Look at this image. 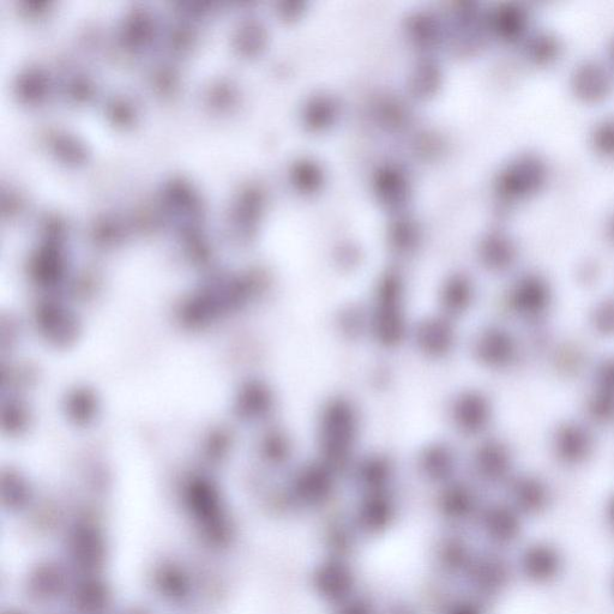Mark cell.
Here are the masks:
<instances>
[{
    "label": "cell",
    "instance_id": "8",
    "mask_svg": "<svg viewBox=\"0 0 614 614\" xmlns=\"http://www.w3.org/2000/svg\"><path fill=\"white\" fill-rule=\"evenodd\" d=\"M30 588L40 599H51L62 593L64 588V576L62 571L53 565H45L33 575Z\"/></svg>",
    "mask_w": 614,
    "mask_h": 614
},
{
    "label": "cell",
    "instance_id": "4",
    "mask_svg": "<svg viewBox=\"0 0 614 614\" xmlns=\"http://www.w3.org/2000/svg\"><path fill=\"white\" fill-rule=\"evenodd\" d=\"M462 324L432 309L415 316L407 349L420 363L442 366L465 351L466 334Z\"/></svg>",
    "mask_w": 614,
    "mask_h": 614
},
{
    "label": "cell",
    "instance_id": "1",
    "mask_svg": "<svg viewBox=\"0 0 614 614\" xmlns=\"http://www.w3.org/2000/svg\"><path fill=\"white\" fill-rule=\"evenodd\" d=\"M366 430L363 402L345 389L331 390L313 411L311 455L345 478L366 449Z\"/></svg>",
    "mask_w": 614,
    "mask_h": 614
},
{
    "label": "cell",
    "instance_id": "6",
    "mask_svg": "<svg viewBox=\"0 0 614 614\" xmlns=\"http://www.w3.org/2000/svg\"><path fill=\"white\" fill-rule=\"evenodd\" d=\"M463 353L485 371L507 372L515 363L516 340L502 325L484 324L466 334Z\"/></svg>",
    "mask_w": 614,
    "mask_h": 614
},
{
    "label": "cell",
    "instance_id": "2",
    "mask_svg": "<svg viewBox=\"0 0 614 614\" xmlns=\"http://www.w3.org/2000/svg\"><path fill=\"white\" fill-rule=\"evenodd\" d=\"M366 346L384 357L405 349L415 319L412 298L403 285H379L363 299Z\"/></svg>",
    "mask_w": 614,
    "mask_h": 614
},
{
    "label": "cell",
    "instance_id": "5",
    "mask_svg": "<svg viewBox=\"0 0 614 614\" xmlns=\"http://www.w3.org/2000/svg\"><path fill=\"white\" fill-rule=\"evenodd\" d=\"M411 461L421 479L443 487L465 473L466 451L449 436L430 438L415 448Z\"/></svg>",
    "mask_w": 614,
    "mask_h": 614
},
{
    "label": "cell",
    "instance_id": "9",
    "mask_svg": "<svg viewBox=\"0 0 614 614\" xmlns=\"http://www.w3.org/2000/svg\"><path fill=\"white\" fill-rule=\"evenodd\" d=\"M107 591L99 582L82 583L75 592V605L84 614H99L107 605Z\"/></svg>",
    "mask_w": 614,
    "mask_h": 614
},
{
    "label": "cell",
    "instance_id": "3",
    "mask_svg": "<svg viewBox=\"0 0 614 614\" xmlns=\"http://www.w3.org/2000/svg\"><path fill=\"white\" fill-rule=\"evenodd\" d=\"M497 407L493 397L477 385H460L443 397L442 420L449 437L469 445L492 435Z\"/></svg>",
    "mask_w": 614,
    "mask_h": 614
},
{
    "label": "cell",
    "instance_id": "7",
    "mask_svg": "<svg viewBox=\"0 0 614 614\" xmlns=\"http://www.w3.org/2000/svg\"><path fill=\"white\" fill-rule=\"evenodd\" d=\"M69 553L72 561L81 569L95 570L104 562V539L93 529H77L69 539Z\"/></svg>",
    "mask_w": 614,
    "mask_h": 614
},
{
    "label": "cell",
    "instance_id": "10",
    "mask_svg": "<svg viewBox=\"0 0 614 614\" xmlns=\"http://www.w3.org/2000/svg\"><path fill=\"white\" fill-rule=\"evenodd\" d=\"M159 587L165 597L173 601L184 600L190 592L188 576L176 568L162 570L159 574Z\"/></svg>",
    "mask_w": 614,
    "mask_h": 614
}]
</instances>
